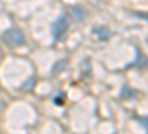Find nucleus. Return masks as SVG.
<instances>
[{
    "label": "nucleus",
    "mask_w": 148,
    "mask_h": 134,
    "mask_svg": "<svg viewBox=\"0 0 148 134\" xmlns=\"http://www.w3.org/2000/svg\"><path fill=\"white\" fill-rule=\"evenodd\" d=\"M70 27V19L62 15V17H58L53 22H52V27H51V33H52V37L55 42L58 40H62L65 37V34L68 31Z\"/></svg>",
    "instance_id": "f257e3e1"
},
{
    "label": "nucleus",
    "mask_w": 148,
    "mask_h": 134,
    "mask_svg": "<svg viewBox=\"0 0 148 134\" xmlns=\"http://www.w3.org/2000/svg\"><path fill=\"white\" fill-rule=\"evenodd\" d=\"M3 40L9 45V46H22L25 45V36L19 28H8L3 33Z\"/></svg>",
    "instance_id": "f03ea898"
},
{
    "label": "nucleus",
    "mask_w": 148,
    "mask_h": 134,
    "mask_svg": "<svg viewBox=\"0 0 148 134\" xmlns=\"http://www.w3.org/2000/svg\"><path fill=\"white\" fill-rule=\"evenodd\" d=\"M92 33L95 37H98L99 40H107L110 39V36H111V30L105 26H93L92 27Z\"/></svg>",
    "instance_id": "7ed1b4c3"
},
{
    "label": "nucleus",
    "mask_w": 148,
    "mask_h": 134,
    "mask_svg": "<svg viewBox=\"0 0 148 134\" xmlns=\"http://www.w3.org/2000/svg\"><path fill=\"white\" fill-rule=\"evenodd\" d=\"M68 12L71 14V17L76 19V21H83L86 18V10L82 8V6H70L68 8Z\"/></svg>",
    "instance_id": "20e7f679"
},
{
    "label": "nucleus",
    "mask_w": 148,
    "mask_h": 134,
    "mask_svg": "<svg viewBox=\"0 0 148 134\" xmlns=\"http://www.w3.org/2000/svg\"><path fill=\"white\" fill-rule=\"evenodd\" d=\"M65 67H67V60H61V61H58V63L53 64L52 73H53V75H58V73H59V72H62Z\"/></svg>",
    "instance_id": "39448f33"
},
{
    "label": "nucleus",
    "mask_w": 148,
    "mask_h": 134,
    "mask_svg": "<svg viewBox=\"0 0 148 134\" xmlns=\"http://www.w3.org/2000/svg\"><path fill=\"white\" fill-rule=\"evenodd\" d=\"M136 61L133 63V66H138V69H144L145 67V57H144V54H141L139 52V49H136Z\"/></svg>",
    "instance_id": "423d86ee"
},
{
    "label": "nucleus",
    "mask_w": 148,
    "mask_h": 134,
    "mask_svg": "<svg viewBox=\"0 0 148 134\" xmlns=\"http://www.w3.org/2000/svg\"><path fill=\"white\" fill-rule=\"evenodd\" d=\"M34 83H36V78L31 76V78H28V81H27L25 83L21 85V88H22V90H33V85H34Z\"/></svg>",
    "instance_id": "0eeeda50"
},
{
    "label": "nucleus",
    "mask_w": 148,
    "mask_h": 134,
    "mask_svg": "<svg viewBox=\"0 0 148 134\" xmlns=\"http://www.w3.org/2000/svg\"><path fill=\"white\" fill-rule=\"evenodd\" d=\"M64 100H65V94H64V92H61V97H59V94H56V95L53 97V103H55L56 106H62V104H64Z\"/></svg>",
    "instance_id": "6e6552de"
},
{
    "label": "nucleus",
    "mask_w": 148,
    "mask_h": 134,
    "mask_svg": "<svg viewBox=\"0 0 148 134\" xmlns=\"http://www.w3.org/2000/svg\"><path fill=\"white\" fill-rule=\"evenodd\" d=\"M123 90H125V91H127V92H121V97H125V99H129V97H135V91H133L132 88H127V87H125Z\"/></svg>",
    "instance_id": "1a4fd4ad"
},
{
    "label": "nucleus",
    "mask_w": 148,
    "mask_h": 134,
    "mask_svg": "<svg viewBox=\"0 0 148 134\" xmlns=\"http://www.w3.org/2000/svg\"><path fill=\"white\" fill-rule=\"evenodd\" d=\"M139 122L144 125V130H147V118H145V116H144L142 119H139Z\"/></svg>",
    "instance_id": "9d476101"
}]
</instances>
